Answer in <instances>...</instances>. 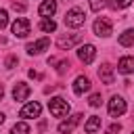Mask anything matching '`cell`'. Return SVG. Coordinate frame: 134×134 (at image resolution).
<instances>
[{
  "instance_id": "f546056e",
  "label": "cell",
  "mask_w": 134,
  "mask_h": 134,
  "mask_svg": "<svg viewBox=\"0 0 134 134\" xmlns=\"http://www.w3.org/2000/svg\"><path fill=\"white\" fill-rule=\"evenodd\" d=\"M2 121H4V115H2V113H0V124H2Z\"/></svg>"
},
{
  "instance_id": "8fae6325",
  "label": "cell",
  "mask_w": 134,
  "mask_h": 134,
  "mask_svg": "<svg viewBox=\"0 0 134 134\" xmlns=\"http://www.w3.org/2000/svg\"><path fill=\"white\" fill-rule=\"evenodd\" d=\"M82 40V36L80 34H71V36H63V38H59L57 40V46L61 48V50H69L71 46H75L77 42Z\"/></svg>"
},
{
  "instance_id": "30bf717a",
  "label": "cell",
  "mask_w": 134,
  "mask_h": 134,
  "mask_svg": "<svg viewBox=\"0 0 134 134\" xmlns=\"http://www.w3.org/2000/svg\"><path fill=\"white\" fill-rule=\"evenodd\" d=\"M80 121H82V113H75V115H71L69 119H63V121L59 124V132H61V134H69V132H73V128H75Z\"/></svg>"
},
{
  "instance_id": "7402d4cb",
  "label": "cell",
  "mask_w": 134,
  "mask_h": 134,
  "mask_svg": "<svg viewBox=\"0 0 134 134\" xmlns=\"http://www.w3.org/2000/svg\"><path fill=\"white\" fill-rule=\"evenodd\" d=\"M100 103H103L100 94H92V96L88 98V105H90V107H100Z\"/></svg>"
},
{
  "instance_id": "484cf974",
  "label": "cell",
  "mask_w": 134,
  "mask_h": 134,
  "mask_svg": "<svg viewBox=\"0 0 134 134\" xmlns=\"http://www.w3.org/2000/svg\"><path fill=\"white\" fill-rule=\"evenodd\" d=\"M119 130H121V126H119V124H111V126L107 128V134H117Z\"/></svg>"
},
{
  "instance_id": "2e32d148",
  "label": "cell",
  "mask_w": 134,
  "mask_h": 134,
  "mask_svg": "<svg viewBox=\"0 0 134 134\" xmlns=\"http://www.w3.org/2000/svg\"><path fill=\"white\" fill-rule=\"evenodd\" d=\"M84 130H86L88 134H92V132L100 130V117H98V115H90V117H88V121L84 124Z\"/></svg>"
},
{
  "instance_id": "f1b7e54d",
  "label": "cell",
  "mask_w": 134,
  "mask_h": 134,
  "mask_svg": "<svg viewBox=\"0 0 134 134\" xmlns=\"http://www.w3.org/2000/svg\"><path fill=\"white\" fill-rule=\"evenodd\" d=\"M2 96H4V86L0 84V100H2Z\"/></svg>"
},
{
  "instance_id": "ba28073f",
  "label": "cell",
  "mask_w": 134,
  "mask_h": 134,
  "mask_svg": "<svg viewBox=\"0 0 134 134\" xmlns=\"http://www.w3.org/2000/svg\"><path fill=\"white\" fill-rule=\"evenodd\" d=\"M50 46V40L48 38H40V40H36V42H29L27 46H25V50H27V54H42L46 48Z\"/></svg>"
},
{
  "instance_id": "e0dca14e",
  "label": "cell",
  "mask_w": 134,
  "mask_h": 134,
  "mask_svg": "<svg viewBox=\"0 0 134 134\" xmlns=\"http://www.w3.org/2000/svg\"><path fill=\"white\" fill-rule=\"evenodd\" d=\"M119 44L121 46H132L134 44V27H130V29H126L124 34H119Z\"/></svg>"
},
{
  "instance_id": "6da1fadb",
  "label": "cell",
  "mask_w": 134,
  "mask_h": 134,
  "mask_svg": "<svg viewBox=\"0 0 134 134\" xmlns=\"http://www.w3.org/2000/svg\"><path fill=\"white\" fill-rule=\"evenodd\" d=\"M84 23H86V13H84L82 8H69V10H67V15H65V25H67V27L77 29V27H82Z\"/></svg>"
},
{
  "instance_id": "52a82bcc",
  "label": "cell",
  "mask_w": 134,
  "mask_h": 134,
  "mask_svg": "<svg viewBox=\"0 0 134 134\" xmlns=\"http://www.w3.org/2000/svg\"><path fill=\"white\" fill-rule=\"evenodd\" d=\"M94 57H96V46H94V44H82V46L77 48V59H80L84 65H90V63L94 61Z\"/></svg>"
},
{
  "instance_id": "7a4b0ae2",
  "label": "cell",
  "mask_w": 134,
  "mask_h": 134,
  "mask_svg": "<svg viewBox=\"0 0 134 134\" xmlns=\"http://www.w3.org/2000/svg\"><path fill=\"white\" fill-rule=\"evenodd\" d=\"M48 109H50V113H52L54 117H67V113H69V103H67L65 98H61V96H52V98L48 100Z\"/></svg>"
},
{
  "instance_id": "4316f807",
  "label": "cell",
  "mask_w": 134,
  "mask_h": 134,
  "mask_svg": "<svg viewBox=\"0 0 134 134\" xmlns=\"http://www.w3.org/2000/svg\"><path fill=\"white\" fill-rule=\"evenodd\" d=\"M13 8H15V10H19V13H23V10L27 8V6H25L23 2H13Z\"/></svg>"
},
{
  "instance_id": "7c38bea8",
  "label": "cell",
  "mask_w": 134,
  "mask_h": 134,
  "mask_svg": "<svg viewBox=\"0 0 134 134\" xmlns=\"http://www.w3.org/2000/svg\"><path fill=\"white\" fill-rule=\"evenodd\" d=\"M117 71L124 73V75L134 73V57H121V59L117 61Z\"/></svg>"
},
{
  "instance_id": "d6986e66",
  "label": "cell",
  "mask_w": 134,
  "mask_h": 134,
  "mask_svg": "<svg viewBox=\"0 0 134 134\" xmlns=\"http://www.w3.org/2000/svg\"><path fill=\"white\" fill-rule=\"evenodd\" d=\"M10 134H31V130H29V126H27L25 121H17V124L10 128Z\"/></svg>"
},
{
  "instance_id": "9c48e42d",
  "label": "cell",
  "mask_w": 134,
  "mask_h": 134,
  "mask_svg": "<svg viewBox=\"0 0 134 134\" xmlns=\"http://www.w3.org/2000/svg\"><path fill=\"white\" fill-rule=\"evenodd\" d=\"M31 94V88H29V84H25V82H17L15 84V88H13V98L15 100H27V96Z\"/></svg>"
},
{
  "instance_id": "277c9868",
  "label": "cell",
  "mask_w": 134,
  "mask_h": 134,
  "mask_svg": "<svg viewBox=\"0 0 134 134\" xmlns=\"http://www.w3.org/2000/svg\"><path fill=\"white\" fill-rule=\"evenodd\" d=\"M92 29H94V34H96L98 38H109V36L113 34V25H111V21L105 19V17H98V19L94 21Z\"/></svg>"
},
{
  "instance_id": "83f0119b",
  "label": "cell",
  "mask_w": 134,
  "mask_h": 134,
  "mask_svg": "<svg viewBox=\"0 0 134 134\" xmlns=\"http://www.w3.org/2000/svg\"><path fill=\"white\" fill-rule=\"evenodd\" d=\"M29 77H40V73H38V71H34V69H31V71H29Z\"/></svg>"
},
{
  "instance_id": "5bb4252c",
  "label": "cell",
  "mask_w": 134,
  "mask_h": 134,
  "mask_svg": "<svg viewBox=\"0 0 134 134\" xmlns=\"http://www.w3.org/2000/svg\"><path fill=\"white\" fill-rule=\"evenodd\" d=\"M88 90H90V80H88L86 75H77L75 82H73V92H75V94H84V92H88Z\"/></svg>"
},
{
  "instance_id": "3957f363",
  "label": "cell",
  "mask_w": 134,
  "mask_h": 134,
  "mask_svg": "<svg viewBox=\"0 0 134 134\" xmlns=\"http://www.w3.org/2000/svg\"><path fill=\"white\" fill-rule=\"evenodd\" d=\"M107 109H109V115H111V117H119V115H124V113H126L128 105H126L124 96L113 94V96H111V100H109V105H107Z\"/></svg>"
},
{
  "instance_id": "4dcf8cb0",
  "label": "cell",
  "mask_w": 134,
  "mask_h": 134,
  "mask_svg": "<svg viewBox=\"0 0 134 134\" xmlns=\"http://www.w3.org/2000/svg\"><path fill=\"white\" fill-rule=\"evenodd\" d=\"M132 134H134V132H132Z\"/></svg>"
},
{
  "instance_id": "4fadbf2b",
  "label": "cell",
  "mask_w": 134,
  "mask_h": 134,
  "mask_svg": "<svg viewBox=\"0 0 134 134\" xmlns=\"http://www.w3.org/2000/svg\"><path fill=\"white\" fill-rule=\"evenodd\" d=\"M98 77H100V82L103 84H113V67L109 65V63H103L100 67H98Z\"/></svg>"
},
{
  "instance_id": "603a6c76",
  "label": "cell",
  "mask_w": 134,
  "mask_h": 134,
  "mask_svg": "<svg viewBox=\"0 0 134 134\" xmlns=\"http://www.w3.org/2000/svg\"><path fill=\"white\" fill-rule=\"evenodd\" d=\"M6 25H8V13L2 8V10H0V29H4Z\"/></svg>"
},
{
  "instance_id": "ac0fdd59",
  "label": "cell",
  "mask_w": 134,
  "mask_h": 134,
  "mask_svg": "<svg viewBox=\"0 0 134 134\" xmlns=\"http://www.w3.org/2000/svg\"><path fill=\"white\" fill-rule=\"evenodd\" d=\"M40 29H42V31H46V34H50V31H54V29H57V23H54L50 17H42V21H40Z\"/></svg>"
},
{
  "instance_id": "d4e9b609",
  "label": "cell",
  "mask_w": 134,
  "mask_h": 134,
  "mask_svg": "<svg viewBox=\"0 0 134 134\" xmlns=\"http://www.w3.org/2000/svg\"><path fill=\"white\" fill-rule=\"evenodd\" d=\"M67 69H69V61H61V63H59V67H57V71H59V73H65Z\"/></svg>"
},
{
  "instance_id": "44dd1931",
  "label": "cell",
  "mask_w": 134,
  "mask_h": 134,
  "mask_svg": "<svg viewBox=\"0 0 134 134\" xmlns=\"http://www.w3.org/2000/svg\"><path fill=\"white\" fill-rule=\"evenodd\" d=\"M107 2H109V0H90V8L98 13L100 8H105V6H107Z\"/></svg>"
},
{
  "instance_id": "5b68a950",
  "label": "cell",
  "mask_w": 134,
  "mask_h": 134,
  "mask_svg": "<svg viewBox=\"0 0 134 134\" xmlns=\"http://www.w3.org/2000/svg\"><path fill=\"white\" fill-rule=\"evenodd\" d=\"M29 21L25 19V17H19V19H15L13 21V25H10V31H13V36L15 38H27V34H29Z\"/></svg>"
},
{
  "instance_id": "9a60e30c",
  "label": "cell",
  "mask_w": 134,
  "mask_h": 134,
  "mask_svg": "<svg viewBox=\"0 0 134 134\" xmlns=\"http://www.w3.org/2000/svg\"><path fill=\"white\" fill-rule=\"evenodd\" d=\"M38 13H40L42 17H52V15L57 13V0H44V2L40 4Z\"/></svg>"
},
{
  "instance_id": "cb8c5ba5",
  "label": "cell",
  "mask_w": 134,
  "mask_h": 134,
  "mask_svg": "<svg viewBox=\"0 0 134 134\" xmlns=\"http://www.w3.org/2000/svg\"><path fill=\"white\" fill-rule=\"evenodd\" d=\"M15 65H17V57H15V54L6 57V61H4V67H6V69H13Z\"/></svg>"
},
{
  "instance_id": "ffe728a7",
  "label": "cell",
  "mask_w": 134,
  "mask_h": 134,
  "mask_svg": "<svg viewBox=\"0 0 134 134\" xmlns=\"http://www.w3.org/2000/svg\"><path fill=\"white\" fill-rule=\"evenodd\" d=\"M113 10H121V8H128L130 4H132V0H109L107 2Z\"/></svg>"
},
{
  "instance_id": "8992f818",
  "label": "cell",
  "mask_w": 134,
  "mask_h": 134,
  "mask_svg": "<svg viewBox=\"0 0 134 134\" xmlns=\"http://www.w3.org/2000/svg\"><path fill=\"white\" fill-rule=\"evenodd\" d=\"M40 113H42V105H40L38 100L25 103V105H23V109L19 111V115H21L23 119H36V117H40Z\"/></svg>"
}]
</instances>
